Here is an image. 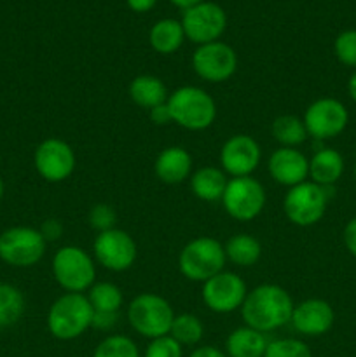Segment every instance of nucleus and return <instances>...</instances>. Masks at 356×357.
<instances>
[{
  "instance_id": "nucleus-14",
  "label": "nucleus",
  "mask_w": 356,
  "mask_h": 357,
  "mask_svg": "<svg viewBox=\"0 0 356 357\" xmlns=\"http://www.w3.org/2000/svg\"><path fill=\"white\" fill-rule=\"evenodd\" d=\"M246 295V282L234 272H220L202 282V303L215 314H230L241 309Z\"/></svg>"
},
{
  "instance_id": "nucleus-36",
  "label": "nucleus",
  "mask_w": 356,
  "mask_h": 357,
  "mask_svg": "<svg viewBox=\"0 0 356 357\" xmlns=\"http://www.w3.org/2000/svg\"><path fill=\"white\" fill-rule=\"evenodd\" d=\"M38 230H40L45 243H51V241H58L63 236V223L56 218H49L42 223Z\"/></svg>"
},
{
  "instance_id": "nucleus-38",
  "label": "nucleus",
  "mask_w": 356,
  "mask_h": 357,
  "mask_svg": "<svg viewBox=\"0 0 356 357\" xmlns=\"http://www.w3.org/2000/svg\"><path fill=\"white\" fill-rule=\"evenodd\" d=\"M342 236H344L346 250H348L349 253L356 258V218L349 220Z\"/></svg>"
},
{
  "instance_id": "nucleus-4",
  "label": "nucleus",
  "mask_w": 356,
  "mask_h": 357,
  "mask_svg": "<svg viewBox=\"0 0 356 357\" xmlns=\"http://www.w3.org/2000/svg\"><path fill=\"white\" fill-rule=\"evenodd\" d=\"M225 261L223 244L206 236L188 241L178 255V268L192 282H206L223 272Z\"/></svg>"
},
{
  "instance_id": "nucleus-25",
  "label": "nucleus",
  "mask_w": 356,
  "mask_h": 357,
  "mask_svg": "<svg viewBox=\"0 0 356 357\" xmlns=\"http://www.w3.org/2000/svg\"><path fill=\"white\" fill-rule=\"evenodd\" d=\"M185 40L184 26L177 20H161L150 28L149 42L159 54H173Z\"/></svg>"
},
{
  "instance_id": "nucleus-17",
  "label": "nucleus",
  "mask_w": 356,
  "mask_h": 357,
  "mask_svg": "<svg viewBox=\"0 0 356 357\" xmlns=\"http://www.w3.org/2000/svg\"><path fill=\"white\" fill-rule=\"evenodd\" d=\"M267 171L276 183L292 188L307 181L309 159L299 149L279 146L269 155Z\"/></svg>"
},
{
  "instance_id": "nucleus-37",
  "label": "nucleus",
  "mask_w": 356,
  "mask_h": 357,
  "mask_svg": "<svg viewBox=\"0 0 356 357\" xmlns=\"http://www.w3.org/2000/svg\"><path fill=\"white\" fill-rule=\"evenodd\" d=\"M149 117H150V121H152L156 126H168V124H171V122H173V119H171V114H170V110H168L166 103L159 105V107L150 108Z\"/></svg>"
},
{
  "instance_id": "nucleus-5",
  "label": "nucleus",
  "mask_w": 356,
  "mask_h": 357,
  "mask_svg": "<svg viewBox=\"0 0 356 357\" xmlns=\"http://www.w3.org/2000/svg\"><path fill=\"white\" fill-rule=\"evenodd\" d=\"M175 310L166 298L154 293H142L128 305L129 326L143 338L166 337L170 335L175 319Z\"/></svg>"
},
{
  "instance_id": "nucleus-6",
  "label": "nucleus",
  "mask_w": 356,
  "mask_h": 357,
  "mask_svg": "<svg viewBox=\"0 0 356 357\" xmlns=\"http://www.w3.org/2000/svg\"><path fill=\"white\" fill-rule=\"evenodd\" d=\"M51 271L54 281L66 293L87 291L96 279L94 260L79 246L59 248L52 258Z\"/></svg>"
},
{
  "instance_id": "nucleus-20",
  "label": "nucleus",
  "mask_w": 356,
  "mask_h": 357,
  "mask_svg": "<svg viewBox=\"0 0 356 357\" xmlns=\"http://www.w3.org/2000/svg\"><path fill=\"white\" fill-rule=\"evenodd\" d=\"M191 190L199 201L216 202L222 201L227 187V174L220 167L205 166L191 174Z\"/></svg>"
},
{
  "instance_id": "nucleus-33",
  "label": "nucleus",
  "mask_w": 356,
  "mask_h": 357,
  "mask_svg": "<svg viewBox=\"0 0 356 357\" xmlns=\"http://www.w3.org/2000/svg\"><path fill=\"white\" fill-rule=\"evenodd\" d=\"M334 51L339 61L356 68V30H346L335 38Z\"/></svg>"
},
{
  "instance_id": "nucleus-23",
  "label": "nucleus",
  "mask_w": 356,
  "mask_h": 357,
  "mask_svg": "<svg viewBox=\"0 0 356 357\" xmlns=\"http://www.w3.org/2000/svg\"><path fill=\"white\" fill-rule=\"evenodd\" d=\"M128 91L133 103L142 108H147V110L166 103L168 96H170L166 84L156 75L135 77L131 80V84H129Z\"/></svg>"
},
{
  "instance_id": "nucleus-2",
  "label": "nucleus",
  "mask_w": 356,
  "mask_h": 357,
  "mask_svg": "<svg viewBox=\"0 0 356 357\" xmlns=\"http://www.w3.org/2000/svg\"><path fill=\"white\" fill-rule=\"evenodd\" d=\"M94 310L89 300L82 293H65L49 307L47 323L49 333L63 342L82 337L93 324Z\"/></svg>"
},
{
  "instance_id": "nucleus-32",
  "label": "nucleus",
  "mask_w": 356,
  "mask_h": 357,
  "mask_svg": "<svg viewBox=\"0 0 356 357\" xmlns=\"http://www.w3.org/2000/svg\"><path fill=\"white\" fill-rule=\"evenodd\" d=\"M87 223L93 230H96L98 234L105 232V230L115 229V223H117V213L112 208L110 204H94L93 208L87 213Z\"/></svg>"
},
{
  "instance_id": "nucleus-42",
  "label": "nucleus",
  "mask_w": 356,
  "mask_h": 357,
  "mask_svg": "<svg viewBox=\"0 0 356 357\" xmlns=\"http://www.w3.org/2000/svg\"><path fill=\"white\" fill-rule=\"evenodd\" d=\"M348 91H349V96L351 100L356 103V72L349 77V82H348Z\"/></svg>"
},
{
  "instance_id": "nucleus-10",
  "label": "nucleus",
  "mask_w": 356,
  "mask_h": 357,
  "mask_svg": "<svg viewBox=\"0 0 356 357\" xmlns=\"http://www.w3.org/2000/svg\"><path fill=\"white\" fill-rule=\"evenodd\" d=\"M302 121L307 136L325 142L344 131L349 122V112L335 98H320L306 108Z\"/></svg>"
},
{
  "instance_id": "nucleus-16",
  "label": "nucleus",
  "mask_w": 356,
  "mask_h": 357,
  "mask_svg": "<svg viewBox=\"0 0 356 357\" xmlns=\"http://www.w3.org/2000/svg\"><path fill=\"white\" fill-rule=\"evenodd\" d=\"M260 145L250 135L230 136L222 145V150H220L222 171L232 178L251 176V173L260 166Z\"/></svg>"
},
{
  "instance_id": "nucleus-27",
  "label": "nucleus",
  "mask_w": 356,
  "mask_h": 357,
  "mask_svg": "<svg viewBox=\"0 0 356 357\" xmlns=\"http://www.w3.org/2000/svg\"><path fill=\"white\" fill-rule=\"evenodd\" d=\"M27 302L20 288L0 282V328L14 326L23 317Z\"/></svg>"
},
{
  "instance_id": "nucleus-39",
  "label": "nucleus",
  "mask_w": 356,
  "mask_h": 357,
  "mask_svg": "<svg viewBox=\"0 0 356 357\" xmlns=\"http://www.w3.org/2000/svg\"><path fill=\"white\" fill-rule=\"evenodd\" d=\"M188 357H227L220 349L213 347V345H205V347H198L195 351H192V354Z\"/></svg>"
},
{
  "instance_id": "nucleus-24",
  "label": "nucleus",
  "mask_w": 356,
  "mask_h": 357,
  "mask_svg": "<svg viewBox=\"0 0 356 357\" xmlns=\"http://www.w3.org/2000/svg\"><path fill=\"white\" fill-rule=\"evenodd\" d=\"M225 258L237 267H253L262 257V244L250 234H236L225 244Z\"/></svg>"
},
{
  "instance_id": "nucleus-29",
  "label": "nucleus",
  "mask_w": 356,
  "mask_h": 357,
  "mask_svg": "<svg viewBox=\"0 0 356 357\" xmlns=\"http://www.w3.org/2000/svg\"><path fill=\"white\" fill-rule=\"evenodd\" d=\"M202 335H205V326H202V321L198 316L188 312L175 316L170 337L175 338L181 347L184 345H187V347L198 345L202 340Z\"/></svg>"
},
{
  "instance_id": "nucleus-44",
  "label": "nucleus",
  "mask_w": 356,
  "mask_h": 357,
  "mask_svg": "<svg viewBox=\"0 0 356 357\" xmlns=\"http://www.w3.org/2000/svg\"><path fill=\"white\" fill-rule=\"evenodd\" d=\"M355 178H356V164H355Z\"/></svg>"
},
{
  "instance_id": "nucleus-19",
  "label": "nucleus",
  "mask_w": 356,
  "mask_h": 357,
  "mask_svg": "<svg viewBox=\"0 0 356 357\" xmlns=\"http://www.w3.org/2000/svg\"><path fill=\"white\" fill-rule=\"evenodd\" d=\"M156 176L166 185H178L192 174V157L184 146H168L161 150L154 164Z\"/></svg>"
},
{
  "instance_id": "nucleus-12",
  "label": "nucleus",
  "mask_w": 356,
  "mask_h": 357,
  "mask_svg": "<svg viewBox=\"0 0 356 357\" xmlns=\"http://www.w3.org/2000/svg\"><path fill=\"white\" fill-rule=\"evenodd\" d=\"M93 253L103 268L112 272H124L136 261L138 248L135 239L126 230L110 229L98 234L93 243Z\"/></svg>"
},
{
  "instance_id": "nucleus-35",
  "label": "nucleus",
  "mask_w": 356,
  "mask_h": 357,
  "mask_svg": "<svg viewBox=\"0 0 356 357\" xmlns=\"http://www.w3.org/2000/svg\"><path fill=\"white\" fill-rule=\"evenodd\" d=\"M119 321V312H94L93 324L91 328H96L100 331L114 330Z\"/></svg>"
},
{
  "instance_id": "nucleus-43",
  "label": "nucleus",
  "mask_w": 356,
  "mask_h": 357,
  "mask_svg": "<svg viewBox=\"0 0 356 357\" xmlns=\"http://www.w3.org/2000/svg\"><path fill=\"white\" fill-rule=\"evenodd\" d=\"M3 192H6V185H3L2 176H0V201H2V197H3Z\"/></svg>"
},
{
  "instance_id": "nucleus-22",
  "label": "nucleus",
  "mask_w": 356,
  "mask_h": 357,
  "mask_svg": "<svg viewBox=\"0 0 356 357\" xmlns=\"http://www.w3.org/2000/svg\"><path fill=\"white\" fill-rule=\"evenodd\" d=\"M269 340L265 333L241 326L230 331L225 340L227 357H264Z\"/></svg>"
},
{
  "instance_id": "nucleus-26",
  "label": "nucleus",
  "mask_w": 356,
  "mask_h": 357,
  "mask_svg": "<svg viewBox=\"0 0 356 357\" xmlns=\"http://www.w3.org/2000/svg\"><path fill=\"white\" fill-rule=\"evenodd\" d=\"M271 135L281 146L297 149L307 139L306 126L302 119L295 115H279L272 121Z\"/></svg>"
},
{
  "instance_id": "nucleus-30",
  "label": "nucleus",
  "mask_w": 356,
  "mask_h": 357,
  "mask_svg": "<svg viewBox=\"0 0 356 357\" xmlns=\"http://www.w3.org/2000/svg\"><path fill=\"white\" fill-rule=\"evenodd\" d=\"M93 357H140V351L129 337L108 335L94 349Z\"/></svg>"
},
{
  "instance_id": "nucleus-40",
  "label": "nucleus",
  "mask_w": 356,
  "mask_h": 357,
  "mask_svg": "<svg viewBox=\"0 0 356 357\" xmlns=\"http://www.w3.org/2000/svg\"><path fill=\"white\" fill-rule=\"evenodd\" d=\"M126 2H128L129 9L135 10V13H147L156 6L157 0H126Z\"/></svg>"
},
{
  "instance_id": "nucleus-3",
  "label": "nucleus",
  "mask_w": 356,
  "mask_h": 357,
  "mask_svg": "<svg viewBox=\"0 0 356 357\" xmlns=\"http://www.w3.org/2000/svg\"><path fill=\"white\" fill-rule=\"evenodd\" d=\"M166 105L173 124L187 131H205L216 119L215 100L201 87H178L168 96Z\"/></svg>"
},
{
  "instance_id": "nucleus-41",
  "label": "nucleus",
  "mask_w": 356,
  "mask_h": 357,
  "mask_svg": "<svg viewBox=\"0 0 356 357\" xmlns=\"http://www.w3.org/2000/svg\"><path fill=\"white\" fill-rule=\"evenodd\" d=\"M170 2L173 3V6L180 7V9L187 10V9H191V7L199 6V3H202L205 0H170Z\"/></svg>"
},
{
  "instance_id": "nucleus-1",
  "label": "nucleus",
  "mask_w": 356,
  "mask_h": 357,
  "mask_svg": "<svg viewBox=\"0 0 356 357\" xmlns=\"http://www.w3.org/2000/svg\"><path fill=\"white\" fill-rule=\"evenodd\" d=\"M292 296L278 284H260L250 289L241 305V317L244 326L260 333H271L286 326L293 314Z\"/></svg>"
},
{
  "instance_id": "nucleus-11",
  "label": "nucleus",
  "mask_w": 356,
  "mask_h": 357,
  "mask_svg": "<svg viewBox=\"0 0 356 357\" xmlns=\"http://www.w3.org/2000/svg\"><path fill=\"white\" fill-rule=\"evenodd\" d=\"M192 68L206 82H225L236 73L237 54L225 42H209L198 45L192 54Z\"/></svg>"
},
{
  "instance_id": "nucleus-28",
  "label": "nucleus",
  "mask_w": 356,
  "mask_h": 357,
  "mask_svg": "<svg viewBox=\"0 0 356 357\" xmlns=\"http://www.w3.org/2000/svg\"><path fill=\"white\" fill-rule=\"evenodd\" d=\"M87 300L94 312H119L124 303L121 288L114 282H94L87 289Z\"/></svg>"
},
{
  "instance_id": "nucleus-31",
  "label": "nucleus",
  "mask_w": 356,
  "mask_h": 357,
  "mask_svg": "<svg viewBox=\"0 0 356 357\" xmlns=\"http://www.w3.org/2000/svg\"><path fill=\"white\" fill-rule=\"evenodd\" d=\"M264 357H313L311 349L297 338H279L269 342Z\"/></svg>"
},
{
  "instance_id": "nucleus-21",
  "label": "nucleus",
  "mask_w": 356,
  "mask_h": 357,
  "mask_svg": "<svg viewBox=\"0 0 356 357\" xmlns=\"http://www.w3.org/2000/svg\"><path fill=\"white\" fill-rule=\"evenodd\" d=\"M344 173V159L335 149H321L311 157L309 178L321 187H332Z\"/></svg>"
},
{
  "instance_id": "nucleus-18",
  "label": "nucleus",
  "mask_w": 356,
  "mask_h": 357,
  "mask_svg": "<svg viewBox=\"0 0 356 357\" xmlns=\"http://www.w3.org/2000/svg\"><path fill=\"white\" fill-rule=\"evenodd\" d=\"M335 312L327 300L309 298L293 307L292 326L304 337H321L334 326Z\"/></svg>"
},
{
  "instance_id": "nucleus-9",
  "label": "nucleus",
  "mask_w": 356,
  "mask_h": 357,
  "mask_svg": "<svg viewBox=\"0 0 356 357\" xmlns=\"http://www.w3.org/2000/svg\"><path fill=\"white\" fill-rule=\"evenodd\" d=\"M264 185L253 176L230 178L222 197V206L227 215L236 222H251L265 208Z\"/></svg>"
},
{
  "instance_id": "nucleus-15",
  "label": "nucleus",
  "mask_w": 356,
  "mask_h": 357,
  "mask_svg": "<svg viewBox=\"0 0 356 357\" xmlns=\"http://www.w3.org/2000/svg\"><path fill=\"white\" fill-rule=\"evenodd\" d=\"M75 162V152L61 138H45L34 153L35 169L49 183H61L72 176Z\"/></svg>"
},
{
  "instance_id": "nucleus-13",
  "label": "nucleus",
  "mask_w": 356,
  "mask_h": 357,
  "mask_svg": "<svg viewBox=\"0 0 356 357\" xmlns=\"http://www.w3.org/2000/svg\"><path fill=\"white\" fill-rule=\"evenodd\" d=\"M185 38L194 44L202 45L209 42H216L227 26L225 10L215 2H202L199 6L184 10L181 16Z\"/></svg>"
},
{
  "instance_id": "nucleus-34",
  "label": "nucleus",
  "mask_w": 356,
  "mask_h": 357,
  "mask_svg": "<svg viewBox=\"0 0 356 357\" xmlns=\"http://www.w3.org/2000/svg\"><path fill=\"white\" fill-rule=\"evenodd\" d=\"M181 345L178 344L175 338H171L170 335L166 337H159L150 340V344L147 345L145 354L143 357H181Z\"/></svg>"
},
{
  "instance_id": "nucleus-7",
  "label": "nucleus",
  "mask_w": 356,
  "mask_h": 357,
  "mask_svg": "<svg viewBox=\"0 0 356 357\" xmlns=\"http://www.w3.org/2000/svg\"><path fill=\"white\" fill-rule=\"evenodd\" d=\"M47 243L34 227H10L0 234V260L16 268H28L44 258Z\"/></svg>"
},
{
  "instance_id": "nucleus-8",
  "label": "nucleus",
  "mask_w": 356,
  "mask_h": 357,
  "mask_svg": "<svg viewBox=\"0 0 356 357\" xmlns=\"http://www.w3.org/2000/svg\"><path fill=\"white\" fill-rule=\"evenodd\" d=\"M328 188L313 181H304L288 188L283 199V211L290 223L297 227H313L320 222L327 211Z\"/></svg>"
}]
</instances>
